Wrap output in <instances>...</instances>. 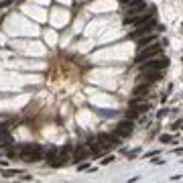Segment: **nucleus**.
<instances>
[{
	"label": "nucleus",
	"instance_id": "1",
	"mask_svg": "<svg viewBox=\"0 0 183 183\" xmlns=\"http://www.w3.org/2000/svg\"><path fill=\"white\" fill-rule=\"evenodd\" d=\"M169 67V59L167 57H153L140 63V71H163Z\"/></svg>",
	"mask_w": 183,
	"mask_h": 183
},
{
	"label": "nucleus",
	"instance_id": "2",
	"mask_svg": "<svg viewBox=\"0 0 183 183\" xmlns=\"http://www.w3.org/2000/svg\"><path fill=\"white\" fill-rule=\"evenodd\" d=\"M161 51H163V45H159V43L155 41L153 45H149V47H142V49L138 51V55H137V61H138V63H142V61H146V59L159 57V55H161Z\"/></svg>",
	"mask_w": 183,
	"mask_h": 183
},
{
	"label": "nucleus",
	"instance_id": "3",
	"mask_svg": "<svg viewBox=\"0 0 183 183\" xmlns=\"http://www.w3.org/2000/svg\"><path fill=\"white\" fill-rule=\"evenodd\" d=\"M153 25H155V20H144L142 25H138L134 31H130V39H138V37H142V35H149V33H153Z\"/></svg>",
	"mask_w": 183,
	"mask_h": 183
},
{
	"label": "nucleus",
	"instance_id": "4",
	"mask_svg": "<svg viewBox=\"0 0 183 183\" xmlns=\"http://www.w3.org/2000/svg\"><path fill=\"white\" fill-rule=\"evenodd\" d=\"M18 155H20V159L27 161V163H39V161L43 159L41 151H18Z\"/></svg>",
	"mask_w": 183,
	"mask_h": 183
},
{
	"label": "nucleus",
	"instance_id": "5",
	"mask_svg": "<svg viewBox=\"0 0 183 183\" xmlns=\"http://www.w3.org/2000/svg\"><path fill=\"white\" fill-rule=\"evenodd\" d=\"M92 153H90V149L88 146H75L73 149V157H71V163H80V161H86L88 157H90Z\"/></svg>",
	"mask_w": 183,
	"mask_h": 183
},
{
	"label": "nucleus",
	"instance_id": "6",
	"mask_svg": "<svg viewBox=\"0 0 183 183\" xmlns=\"http://www.w3.org/2000/svg\"><path fill=\"white\" fill-rule=\"evenodd\" d=\"M130 132H132V120H122V122L116 126V130H114V134L120 137V138L128 137Z\"/></svg>",
	"mask_w": 183,
	"mask_h": 183
},
{
	"label": "nucleus",
	"instance_id": "7",
	"mask_svg": "<svg viewBox=\"0 0 183 183\" xmlns=\"http://www.w3.org/2000/svg\"><path fill=\"white\" fill-rule=\"evenodd\" d=\"M146 18H149V14H132V16H126V18H124V25H126V27H128V25H130V27H138V25H142Z\"/></svg>",
	"mask_w": 183,
	"mask_h": 183
},
{
	"label": "nucleus",
	"instance_id": "8",
	"mask_svg": "<svg viewBox=\"0 0 183 183\" xmlns=\"http://www.w3.org/2000/svg\"><path fill=\"white\" fill-rule=\"evenodd\" d=\"M144 8H146L144 0H132V2L128 4V16H132V14H140Z\"/></svg>",
	"mask_w": 183,
	"mask_h": 183
},
{
	"label": "nucleus",
	"instance_id": "9",
	"mask_svg": "<svg viewBox=\"0 0 183 183\" xmlns=\"http://www.w3.org/2000/svg\"><path fill=\"white\" fill-rule=\"evenodd\" d=\"M149 88H151V84H144V82H140L134 86V90H132V96L134 98H144L146 94H149Z\"/></svg>",
	"mask_w": 183,
	"mask_h": 183
},
{
	"label": "nucleus",
	"instance_id": "10",
	"mask_svg": "<svg viewBox=\"0 0 183 183\" xmlns=\"http://www.w3.org/2000/svg\"><path fill=\"white\" fill-rule=\"evenodd\" d=\"M157 41V35H153V33H149V35H142V37H138V47L142 49V47H149L153 45Z\"/></svg>",
	"mask_w": 183,
	"mask_h": 183
},
{
	"label": "nucleus",
	"instance_id": "11",
	"mask_svg": "<svg viewBox=\"0 0 183 183\" xmlns=\"http://www.w3.org/2000/svg\"><path fill=\"white\" fill-rule=\"evenodd\" d=\"M88 149H90L92 155H96V157H98V155H104V151H106L102 144H98V140H96V138H92L90 142H88Z\"/></svg>",
	"mask_w": 183,
	"mask_h": 183
},
{
	"label": "nucleus",
	"instance_id": "12",
	"mask_svg": "<svg viewBox=\"0 0 183 183\" xmlns=\"http://www.w3.org/2000/svg\"><path fill=\"white\" fill-rule=\"evenodd\" d=\"M10 142H12V138L8 137V132L0 128V149H6V146H10Z\"/></svg>",
	"mask_w": 183,
	"mask_h": 183
},
{
	"label": "nucleus",
	"instance_id": "13",
	"mask_svg": "<svg viewBox=\"0 0 183 183\" xmlns=\"http://www.w3.org/2000/svg\"><path fill=\"white\" fill-rule=\"evenodd\" d=\"M57 153H59V151H57L55 146H51V149H47V151H45V157H43V159H45L47 163H51V161L57 157Z\"/></svg>",
	"mask_w": 183,
	"mask_h": 183
},
{
	"label": "nucleus",
	"instance_id": "14",
	"mask_svg": "<svg viewBox=\"0 0 183 183\" xmlns=\"http://www.w3.org/2000/svg\"><path fill=\"white\" fill-rule=\"evenodd\" d=\"M126 118H128V120H137V118H138V112L134 110V108H132V106L126 110Z\"/></svg>",
	"mask_w": 183,
	"mask_h": 183
},
{
	"label": "nucleus",
	"instance_id": "15",
	"mask_svg": "<svg viewBox=\"0 0 183 183\" xmlns=\"http://www.w3.org/2000/svg\"><path fill=\"white\" fill-rule=\"evenodd\" d=\"M14 175H20V171H14V169H6L4 171V177H14Z\"/></svg>",
	"mask_w": 183,
	"mask_h": 183
},
{
	"label": "nucleus",
	"instance_id": "16",
	"mask_svg": "<svg viewBox=\"0 0 183 183\" xmlns=\"http://www.w3.org/2000/svg\"><path fill=\"white\" fill-rule=\"evenodd\" d=\"M171 140H173L171 134H161V142H171Z\"/></svg>",
	"mask_w": 183,
	"mask_h": 183
},
{
	"label": "nucleus",
	"instance_id": "17",
	"mask_svg": "<svg viewBox=\"0 0 183 183\" xmlns=\"http://www.w3.org/2000/svg\"><path fill=\"white\" fill-rule=\"evenodd\" d=\"M112 161H114V157H106V159H104V161H102V165H110V163H112Z\"/></svg>",
	"mask_w": 183,
	"mask_h": 183
},
{
	"label": "nucleus",
	"instance_id": "18",
	"mask_svg": "<svg viewBox=\"0 0 183 183\" xmlns=\"http://www.w3.org/2000/svg\"><path fill=\"white\" fill-rule=\"evenodd\" d=\"M20 179H23V181H31L33 177H31V175H27V173H20Z\"/></svg>",
	"mask_w": 183,
	"mask_h": 183
},
{
	"label": "nucleus",
	"instance_id": "19",
	"mask_svg": "<svg viewBox=\"0 0 183 183\" xmlns=\"http://www.w3.org/2000/svg\"><path fill=\"white\" fill-rule=\"evenodd\" d=\"M159 155V151H151V153H146V157H157Z\"/></svg>",
	"mask_w": 183,
	"mask_h": 183
},
{
	"label": "nucleus",
	"instance_id": "20",
	"mask_svg": "<svg viewBox=\"0 0 183 183\" xmlns=\"http://www.w3.org/2000/svg\"><path fill=\"white\" fill-rule=\"evenodd\" d=\"M161 163H165L163 159H153V165H161Z\"/></svg>",
	"mask_w": 183,
	"mask_h": 183
}]
</instances>
